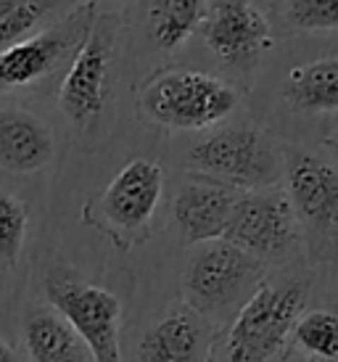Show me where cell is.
<instances>
[{
	"instance_id": "6da1fadb",
	"label": "cell",
	"mask_w": 338,
	"mask_h": 362,
	"mask_svg": "<svg viewBox=\"0 0 338 362\" xmlns=\"http://www.w3.org/2000/svg\"><path fill=\"white\" fill-rule=\"evenodd\" d=\"M309 281L259 283L228 331V362H275L304 312Z\"/></svg>"
},
{
	"instance_id": "7a4b0ae2",
	"label": "cell",
	"mask_w": 338,
	"mask_h": 362,
	"mask_svg": "<svg viewBox=\"0 0 338 362\" xmlns=\"http://www.w3.org/2000/svg\"><path fill=\"white\" fill-rule=\"evenodd\" d=\"M238 90L214 74L172 69L146 85L140 109L169 130H206L235 111Z\"/></svg>"
},
{
	"instance_id": "3957f363",
	"label": "cell",
	"mask_w": 338,
	"mask_h": 362,
	"mask_svg": "<svg viewBox=\"0 0 338 362\" xmlns=\"http://www.w3.org/2000/svg\"><path fill=\"white\" fill-rule=\"evenodd\" d=\"M190 167L235 191L275 188L283 177V153L257 127H225L199 141L188 153Z\"/></svg>"
},
{
	"instance_id": "277c9868",
	"label": "cell",
	"mask_w": 338,
	"mask_h": 362,
	"mask_svg": "<svg viewBox=\"0 0 338 362\" xmlns=\"http://www.w3.org/2000/svg\"><path fill=\"white\" fill-rule=\"evenodd\" d=\"M262 281V262L235 243L217 238L190 254L182 275L185 304L204 317L225 315L249 299Z\"/></svg>"
},
{
	"instance_id": "5b68a950",
	"label": "cell",
	"mask_w": 338,
	"mask_h": 362,
	"mask_svg": "<svg viewBox=\"0 0 338 362\" xmlns=\"http://www.w3.org/2000/svg\"><path fill=\"white\" fill-rule=\"evenodd\" d=\"M95 19H98L95 3L85 0L37 35L0 51V93L35 85L71 61V56L90 35Z\"/></svg>"
},
{
	"instance_id": "8992f818",
	"label": "cell",
	"mask_w": 338,
	"mask_h": 362,
	"mask_svg": "<svg viewBox=\"0 0 338 362\" xmlns=\"http://www.w3.org/2000/svg\"><path fill=\"white\" fill-rule=\"evenodd\" d=\"M45 296L50 307L80 333L93 362H122V302L114 293L69 275H50Z\"/></svg>"
},
{
	"instance_id": "52a82bcc",
	"label": "cell",
	"mask_w": 338,
	"mask_h": 362,
	"mask_svg": "<svg viewBox=\"0 0 338 362\" xmlns=\"http://www.w3.org/2000/svg\"><path fill=\"white\" fill-rule=\"evenodd\" d=\"M164 193V170L156 161L132 159L106 185L85 217L93 228L109 233L111 241L129 246V235L140 233L151 222Z\"/></svg>"
},
{
	"instance_id": "ba28073f",
	"label": "cell",
	"mask_w": 338,
	"mask_h": 362,
	"mask_svg": "<svg viewBox=\"0 0 338 362\" xmlns=\"http://www.w3.org/2000/svg\"><path fill=\"white\" fill-rule=\"evenodd\" d=\"M225 241L235 243L259 262L289 257L298 243V220L289 193L280 188L240 193L233 206Z\"/></svg>"
},
{
	"instance_id": "9c48e42d",
	"label": "cell",
	"mask_w": 338,
	"mask_h": 362,
	"mask_svg": "<svg viewBox=\"0 0 338 362\" xmlns=\"http://www.w3.org/2000/svg\"><path fill=\"white\" fill-rule=\"evenodd\" d=\"M117 42V19L98 13L90 35L71 56L59 88V106L77 127H88L106 106L111 56Z\"/></svg>"
},
{
	"instance_id": "30bf717a",
	"label": "cell",
	"mask_w": 338,
	"mask_h": 362,
	"mask_svg": "<svg viewBox=\"0 0 338 362\" xmlns=\"http://www.w3.org/2000/svg\"><path fill=\"white\" fill-rule=\"evenodd\" d=\"M283 177L296 220L320 233L338 238V170L309 151H283Z\"/></svg>"
},
{
	"instance_id": "8fae6325",
	"label": "cell",
	"mask_w": 338,
	"mask_h": 362,
	"mask_svg": "<svg viewBox=\"0 0 338 362\" xmlns=\"http://www.w3.org/2000/svg\"><path fill=\"white\" fill-rule=\"evenodd\" d=\"M204 40L225 64H246L272 45L269 21L251 0H211L204 19Z\"/></svg>"
},
{
	"instance_id": "7c38bea8",
	"label": "cell",
	"mask_w": 338,
	"mask_h": 362,
	"mask_svg": "<svg viewBox=\"0 0 338 362\" xmlns=\"http://www.w3.org/2000/svg\"><path fill=\"white\" fill-rule=\"evenodd\" d=\"M238 196L240 193L235 188L217 180L185 182L175 196V206H172L180 238L188 246L225 238Z\"/></svg>"
},
{
	"instance_id": "4fadbf2b",
	"label": "cell",
	"mask_w": 338,
	"mask_h": 362,
	"mask_svg": "<svg viewBox=\"0 0 338 362\" xmlns=\"http://www.w3.org/2000/svg\"><path fill=\"white\" fill-rule=\"evenodd\" d=\"M206 349V325L204 315L196 310L177 307L143 333L138 354L143 362H199Z\"/></svg>"
},
{
	"instance_id": "5bb4252c",
	"label": "cell",
	"mask_w": 338,
	"mask_h": 362,
	"mask_svg": "<svg viewBox=\"0 0 338 362\" xmlns=\"http://www.w3.org/2000/svg\"><path fill=\"white\" fill-rule=\"evenodd\" d=\"M53 159L48 124L21 109H0V167L16 175L42 170Z\"/></svg>"
},
{
	"instance_id": "9a60e30c",
	"label": "cell",
	"mask_w": 338,
	"mask_h": 362,
	"mask_svg": "<svg viewBox=\"0 0 338 362\" xmlns=\"http://www.w3.org/2000/svg\"><path fill=\"white\" fill-rule=\"evenodd\" d=\"M24 346L32 362H93L80 333L50 304L24 315Z\"/></svg>"
},
{
	"instance_id": "2e32d148",
	"label": "cell",
	"mask_w": 338,
	"mask_h": 362,
	"mask_svg": "<svg viewBox=\"0 0 338 362\" xmlns=\"http://www.w3.org/2000/svg\"><path fill=\"white\" fill-rule=\"evenodd\" d=\"M286 98L298 111H338V56L293 66L286 80Z\"/></svg>"
},
{
	"instance_id": "e0dca14e",
	"label": "cell",
	"mask_w": 338,
	"mask_h": 362,
	"mask_svg": "<svg viewBox=\"0 0 338 362\" xmlns=\"http://www.w3.org/2000/svg\"><path fill=\"white\" fill-rule=\"evenodd\" d=\"M74 0H0V51L45 30Z\"/></svg>"
},
{
	"instance_id": "ac0fdd59",
	"label": "cell",
	"mask_w": 338,
	"mask_h": 362,
	"mask_svg": "<svg viewBox=\"0 0 338 362\" xmlns=\"http://www.w3.org/2000/svg\"><path fill=\"white\" fill-rule=\"evenodd\" d=\"M206 19V0H153L148 11L151 37L164 51H175Z\"/></svg>"
},
{
	"instance_id": "d6986e66",
	"label": "cell",
	"mask_w": 338,
	"mask_h": 362,
	"mask_svg": "<svg viewBox=\"0 0 338 362\" xmlns=\"http://www.w3.org/2000/svg\"><path fill=\"white\" fill-rule=\"evenodd\" d=\"M293 344L315 360H338V315L330 310L301 312L293 325Z\"/></svg>"
},
{
	"instance_id": "ffe728a7",
	"label": "cell",
	"mask_w": 338,
	"mask_h": 362,
	"mask_svg": "<svg viewBox=\"0 0 338 362\" xmlns=\"http://www.w3.org/2000/svg\"><path fill=\"white\" fill-rule=\"evenodd\" d=\"M27 220L24 202L0 191V272L11 270L19 262L27 238Z\"/></svg>"
},
{
	"instance_id": "44dd1931",
	"label": "cell",
	"mask_w": 338,
	"mask_h": 362,
	"mask_svg": "<svg viewBox=\"0 0 338 362\" xmlns=\"http://www.w3.org/2000/svg\"><path fill=\"white\" fill-rule=\"evenodd\" d=\"M283 16L293 30H338V0H289Z\"/></svg>"
},
{
	"instance_id": "7402d4cb",
	"label": "cell",
	"mask_w": 338,
	"mask_h": 362,
	"mask_svg": "<svg viewBox=\"0 0 338 362\" xmlns=\"http://www.w3.org/2000/svg\"><path fill=\"white\" fill-rule=\"evenodd\" d=\"M0 362H19V357H16V352L11 349L8 344L3 341V336H0Z\"/></svg>"
},
{
	"instance_id": "603a6c76",
	"label": "cell",
	"mask_w": 338,
	"mask_h": 362,
	"mask_svg": "<svg viewBox=\"0 0 338 362\" xmlns=\"http://www.w3.org/2000/svg\"><path fill=\"white\" fill-rule=\"evenodd\" d=\"M328 143H330V148H333V151H336V156H338V135H333Z\"/></svg>"
}]
</instances>
